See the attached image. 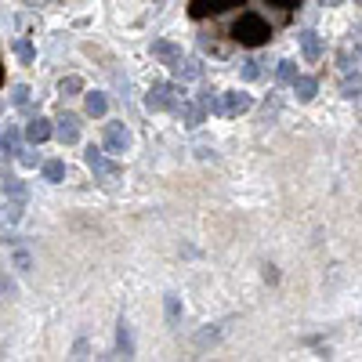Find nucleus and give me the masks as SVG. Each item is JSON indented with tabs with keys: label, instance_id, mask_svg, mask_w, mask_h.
Returning <instances> with one entry per match:
<instances>
[{
	"label": "nucleus",
	"instance_id": "a878e982",
	"mask_svg": "<svg viewBox=\"0 0 362 362\" xmlns=\"http://www.w3.org/2000/svg\"><path fill=\"white\" fill-rule=\"evenodd\" d=\"M15 55H19L22 62H29V58H33V44H29V40H19V44H15Z\"/></svg>",
	"mask_w": 362,
	"mask_h": 362
},
{
	"label": "nucleus",
	"instance_id": "4be33fe9",
	"mask_svg": "<svg viewBox=\"0 0 362 362\" xmlns=\"http://www.w3.org/2000/svg\"><path fill=\"white\" fill-rule=\"evenodd\" d=\"M279 80H282V84H293V80H297V66H293L290 58L279 62Z\"/></svg>",
	"mask_w": 362,
	"mask_h": 362
},
{
	"label": "nucleus",
	"instance_id": "39448f33",
	"mask_svg": "<svg viewBox=\"0 0 362 362\" xmlns=\"http://www.w3.org/2000/svg\"><path fill=\"white\" fill-rule=\"evenodd\" d=\"M55 138L62 145H76V141H80V116H73V113L58 116L55 120Z\"/></svg>",
	"mask_w": 362,
	"mask_h": 362
},
{
	"label": "nucleus",
	"instance_id": "b1692460",
	"mask_svg": "<svg viewBox=\"0 0 362 362\" xmlns=\"http://www.w3.org/2000/svg\"><path fill=\"white\" fill-rule=\"evenodd\" d=\"M0 145H4V156L19 152V131H15V127H8V131H4V141H0Z\"/></svg>",
	"mask_w": 362,
	"mask_h": 362
},
{
	"label": "nucleus",
	"instance_id": "5701e85b",
	"mask_svg": "<svg viewBox=\"0 0 362 362\" xmlns=\"http://www.w3.org/2000/svg\"><path fill=\"white\" fill-rule=\"evenodd\" d=\"M239 76H243V80H257V76H261L257 62H254V58H243V62H239Z\"/></svg>",
	"mask_w": 362,
	"mask_h": 362
},
{
	"label": "nucleus",
	"instance_id": "aec40b11",
	"mask_svg": "<svg viewBox=\"0 0 362 362\" xmlns=\"http://www.w3.org/2000/svg\"><path fill=\"white\" fill-rule=\"evenodd\" d=\"M4 196H19V199H26V181H19V178H4Z\"/></svg>",
	"mask_w": 362,
	"mask_h": 362
},
{
	"label": "nucleus",
	"instance_id": "20e7f679",
	"mask_svg": "<svg viewBox=\"0 0 362 362\" xmlns=\"http://www.w3.org/2000/svg\"><path fill=\"white\" fill-rule=\"evenodd\" d=\"M145 105L152 109V113H167V109H178V105H174V87H170L167 80L152 84L149 94H145Z\"/></svg>",
	"mask_w": 362,
	"mask_h": 362
},
{
	"label": "nucleus",
	"instance_id": "6e6552de",
	"mask_svg": "<svg viewBox=\"0 0 362 362\" xmlns=\"http://www.w3.org/2000/svg\"><path fill=\"white\" fill-rule=\"evenodd\" d=\"M152 55H156V58H160V62H167V66H170V69H174V66H178V62L185 58V55H181V47H178L174 40H156V44H152Z\"/></svg>",
	"mask_w": 362,
	"mask_h": 362
},
{
	"label": "nucleus",
	"instance_id": "6ab92c4d",
	"mask_svg": "<svg viewBox=\"0 0 362 362\" xmlns=\"http://www.w3.org/2000/svg\"><path fill=\"white\" fill-rule=\"evenodd\" d=\"M163 305H167V323H178L181 319V297L178 293H167Z\"/></svg>",
	"mask_w": 362,
	"mask_h": 362
},
{
	"label": "nucleus",
	"instance_id": "f8f14e48",
	"mask_svg": "<svg viewBox=\"0 0 362 362\" xmlns=\"http://www.w3.org/2000/svg\"><path fill=\"white\" fill-rule=\"evenodd\" d=\"M84 109H87V116H105V109H109L105 94L102 91H87L84 94Z\"/></svg>",
	"mask_w": 362,
	"mask_h": 362
},
{
	"label": "nucleus",
	"instance_id": "f03ea898",
	"mask_svg": "<svg viewBox=\"0 0 362 362\" xmlns=\"http://www.w3.org/2000/svg\"><path fill=\"white\" fill-rule=\"evenodd\" d=\"M131 145H134V138L127 131V123H123V120L105 123V152L120 156V152H131Z\"/></svg>",
	"mask_w": 362,
	"mask_h": 362
},
{
	"label": "nucleus",
	"instance_id": "393cba45",
	"mask_svg": "<svg viewBox=\"0 0 362 362\" xmlns=\"http://www.w3.org/2000/svg\"><path fill=\"white\" fill-rule=\"evenodd\" d=\"M26 102H29V87H26V84H15V87H11V105L22 109Z\"/></svg>",
	"mask_w": 362,
	"mask_h": 362
},
{
	"label": "nucleus",
	"instance_id": "ddd939ff",
	"mask_svg": "<svg viewBox=\"0 0 362 362\" xmlns=\"http://www.w3.org/2000/svg\"><path fill=\"white\" fill-rule=\"evenodd\" d=\"M174 76H181V80H199L203 76V66L196 58H181L178 66H174Z\"/></svg>",
	"mask_w": 362,
	"mask_h": 362
},
{
	"label": "nucleus",
	"instance_id": "c756f323",
	"mask_svg": "<svg viewBox=\"0 0 362 362\" xmlns=\"http://www.w3.org/2000/svg\"><path fill=\"white\" fill-rule=\"evenodd\" d=\"M323 4H326V8H337V4H341V0H323Z\"/></svg>",
	"mask_w": 362,
	"mask_h": 362
},
{
	"label": "nucleus",
	"instance_id": "c85d7f7f",
	"mask_svg": "<svg viewBox=\"0 0 362 362\" xmlns=\"http://www.w3.org/2000/svg\"><path fill=\"white\" fill-rule=\"evenodd\" d=\"M15 293H19V287H15V279H8V275H4V297H15Z\"/></svg>",
	"mask_w": 362,
	"mask_h": 362
},
{
	"label": "nucleus",
	"instance_id": "4468645a",
	"mask_svg": "<svg viewBox=\"0 0 362 362\" xmlns=\"http://www.w3.org/2000/svg\"><path fill=\"white\" fill-rule=\"evenodd\" d=\"M341 94H344V98H359V94H362V73H344V80H341Z\"/></svg>",
	"mask_w": 362,
	"mask_h": 362
},
{
	"label": "nucleus",
	"instance_id": "0eeeda50",
	"mask_svg": "<svg viewBox=\"0 0 362 362\" xmlns=\"http://www.w3.org/2000/svg\"><path fill=\"white\" fill-rule=\"evenodd\" d=\"M178 116H181L185 127H199L203 116H207V105H203L199 98H196V102H181V105H178Z\"/></svg>",
	"mask_w": 362,
	"mask_h": 362
},
{
	"label": "nucleus",
	"instance_id": "1a4fd4ad",
	"mask_svg": "<svg viewBox=\"0 0 362 362\" xmlns=\"http://www.w3.org/2000/svg\"><path fill=\"white\" fill-rule=\"evenodd\" d=\"M297 40H301V55H305L308 62H319V58H323V37H319V33L305 29V33L297 37Z\"/></svg>",
	"mask_w": 362,
	"mask_h": 362
},
{
	"label": "nucleus",
	"instance_id": "f3484780",
	"mask_svg": "<svg viewBox=\"0 0 362 362\" xmlns=\"http://www.w3.org/2000/svg\"><path fill=\"white\" fill-rule=\"evenodd\" d=\"M44 178L58 185L62 178H66V163H62V160H47V163H44Z\"/></svg>",
	"mask_w": 362,
	"mask_h": 362
},
{
	"label": "nucleus",
	"instance_id": "a211bd4d",
	"mask_svg": "<svg viewBox=\"0 0 362 362\" xmlns=\"http://www.w3.org/2000/svg\"><path fill=\"white\" fill-rule=\"evenodd\" d=\"M11 264H15V269H19V272H29V269H33V254H29V250H11Z\"/></svg>",
	"mask_w": 362,
	"mask_h": 362
},
{
	"label": "nucleus",
	"instance_id": "2eb2a0df",
	"mask_svg": "<svg viewBox=\"0 0 362 362\" xmlns=\"http://www.w3.org/2000/svg\"><path fill=\"white\" fill-rule=\"evenodd\" d=\"M217 341H221V329H214V326H210V329H199V334L192 337V344H196V348H207V344L214 348Z\"/></svg>",
	"mask_w": 362,
	"mask_h": 362
},
{
	"label": "nucleus",
	"instance_id": "412c9836",
	"mask_svg": "<svg viewBox=\"0 0 362 362\" xmlns=\"http://www.w3.org/2000/svg\"><path fill=\"white\" fill-rule=\"evenodd\" d=\"M58 91H62V94H80V91H84V80H80V76H62Z\"/></svg>",
	"mask_w": 362,
	"mask_h": 362
},
{
	"label": "nucleus",
	"instance_id": "423d86ee",
	"mask_svg": "<svg viewBox=\"0 0 362 362\" xmlns=\"http://www.w3.org/2000/svg\"><path fill=\"white\" fill-rule=\"evenodd\" d=\"M47 138H55V123L47 116H37V120L26 123V141H29V145H44Z\"/></svg>",
	"mask_w": 362,
	"mask_h": 362
},
{
	"label": "nucleus",
	"instance_id": "cd10ccee",
	"mask_svg": "<svg viewBox=\"0 0 362 362\" xmlns=\"http://www.w3.org/2000/svg\"><path fill=\"white\" fill-rule=\"evenodd\" d=\"M73 359H87V341H76L73 344Z\"/></svg>",
	"mask_w": 362,
	"mask_h": 362
},
{
	"label": "nucleus",
	"instance_id": "7c9ffc66",
	"mask_svg": "<svg viewBox=\"0 0 362 362\" xmlns=\"http://www.w3.org/2000/svg\"><path fill=\"white\" fill-rule=\"evenodd\" d=\"M29 4H44V0H29Z\"/></svg>",
	"mask_w": 362,
	"mask_h": 362
},
{
	"label": "nucleus",
	"instance_id": "9b49d317",
	"mask_svg": "<svg viewBox=\"0 0 362 362\" xmlns=\"http://www.w3.org/2000/svg\"><path fill=\"white\" fill-rule=\"evenodd\" d=\"M22 214H26V199H19V196H4V221H8V225H19Z\"/></svg>",
	"mask_w": 362,
	"mask_h": 362
},
{
	"label": "nucleus",
	"instance_id": "f257e3e1",
	"mask_svg": "<svg viewBox=\"0 0 362 362\" xmlns=\"http://www.w3.org/2000/svg\"><path fill=\"white\" fill-rule=\"evenodd\" d=\"M84 160H87V167L94 170V181H102V185H113V181H120V174H123L120 163H116V160H109V156H105L102 149H94V145L87 149Z\"/></svg>",
	"mask_w": 362,
	"mask_h": 362
},
{
	"label": "nucleus",
	"instance_id": "7ed1b4c3",
	"mask_svg": "<svg viewBox=\"0 0 362 362\" xmlns=\"http://www.w3.org/2000/svg\"><path fill=\"white\" fill-rule=\"evenodd\" d=\"M235 37L243 44H264L269 40V22L257 19V15H243L239 26H235Z\"/></svg>",
	"mask_w": 362,
	"mask_h": 362
},
{
	"label": "nucleus",
	"instance_id": "2f4dec72",
	"mask_svg": "<svg viewBox=\"0 0 362 362\" xmlns=\"http://www.w3.org/2000/svg\"><path fill=\"white\" fill-rule=\"evenodd\" d=\"M355 4H362V0H355Z\"/></svg>",
	"mask_w": 362,
	"mask_h": 362
},
{
	"label": "nucleus",
	"instance_id": "9d476101",
	"mask_svg": "<svg viewBox=\"0 0 362 362\" xmlns=\"http://www.w3.org/2000/svg\"><path fill=\"white\" fill-rule=\"evenodd\" d=\"M316 91H319V84L311 80V76H297V80H293V94H297V102H301V105H308L311 98H316Z\"/></svg>",
	"mask_w": 362,
	"mask_h": 362
},
{
	"label": "nucleus",
	"instance_id": "dca6fc26",
	"mask_svg": "<svg viewBox=\"0 0 362 362\" xmlns=\"http://www.w3.org/2000/svg\"><path fill=\"white\" fill-rule=\"evenodd\" d=\"M116 337H120V352H123V355H134V341H131V326H127V319H120Z\"/></svg>",
	"mask_w": 362,
	"mask_h": 362
},
{
	"label": "nucleus",
	"instance_id": "bb28decb",
	"mask_svg": "<svg viewBox=\"0 0 362 362\" xmlns=\"http://www.w3.org/2000/svg\"><path fill=\"white\" fill-rule=\"evenodd\" d=\"M19 163H22V167H37L40 156H37L33 149H22V152H19Z\"/></svg>",
	"mask_w": 362,
	"mask_h": 362
}]
</instances>
